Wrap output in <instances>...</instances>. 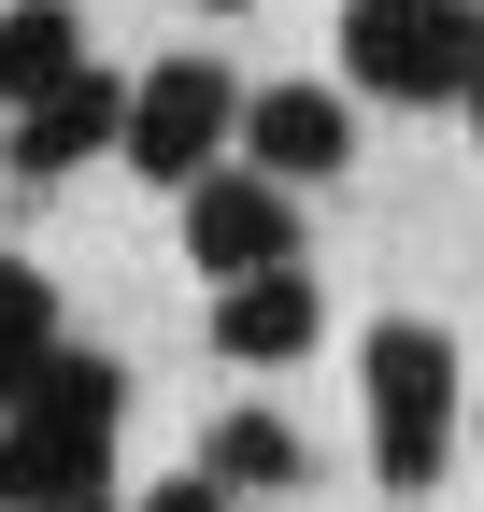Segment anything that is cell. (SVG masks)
Wrapping results in <instances>:
<instances>
[{"mask_svg":"<svg viewBox=\"0 0 484 512\" xmlns=\"http://www.w3.org/2000/svg\"><path fill=\"white\" fill-rule=\"evenodd\" d=\"M114 427H129V370L72 342L15 413H0V512H100Z\"/></svg>","mask_w":484,"mask_h":512,"instance_id":"6da1fadb","label":"cell"},{"mask_svg":"<svg viewBox=\"0 0 484 512\" xmlns=\"http://www.w3.org/2000/svg\"><path fill=\"white\" fill-rule=\"evenodd\" d=\"M356 399H371V484H399V498L442 484L470 399H456V342L428 328V313H385V328L356 342Z\"/></svg>","mask_w":484,"mask_h":512,"instance_id":"7a4b0ae2","label":"cell"},{"mask_svg":"<svg viewBox=\"0 0 484 512\" xmlns=\"http://www.w3.org/2000/svg\"><path fill=\"white\" fill-rule=\"evenodd\" d=\"M342 72L371 100H470L484 86V0H342Z\"/></svg>","mask_w":484,"mask_h":512,"instance_id":"3957f363","label":"cell"},{"mask_svg":"<svg viewBox=\"0 0 484 512\" xmlns=\"http://www.w3.org/2000/svg\"><path fill=\"white\" fill-rule=\"evenodd\" d=\"M242 114H257V86L214 72V57H157V72H129V171L143 185H214L242 157Z\"/></svg>","mask_w":484,"mask_h":512,"instance_id":"277c9868","label":"cell"},{"mask_svg":"<svg viewBox=\"0 0 484 512\" xmlns=\"http://www.w3.org/2000/svg\"><path fill=\"white\" fill-rule=\"evenodd\" d=\"M186 256H200L214 299L299 271V214H285V185H271V171H214V185H186Z\"/></svg>","mask_w":484,"mask_h":512,"instance_id":"5b68a950","label":"cell"},{"mask_svg":"<svg viewBox=\"0 0 484 512\" xmlns=\"http://www.w3.org/2000/svg\"><path fill=\"white\" fill-rule=\"evenodd\" d=\"M242 171L342 185V171H356V100H342V86H257V114H242Z\"/></svg>","mask_w":484,"mask_h":512,"instance_id":"8992f818","label":"cell"},{"mask_svg":"<svg viewBox=\"0 0 484 512\" xmlns=\"http://www.w3.org/2000/svg\"><path fill=\"white\" fill-rule=\"evenodd\" d=\"M100 143L129 157V72H100V57H86L57 100H29V114H15V143H0V157H15L29 185H57V171H86Z\"/></svg>","mask_w":484,"mask_h":512,"instance_id":"52a82bcc","label":"cell"},{"mask_svg":"<svg viewBox=\"0 0 484 512\" xmlns=\"http://www.w3.org/2000/svg\"><path fill=\"white\" fill-rule=\"evenodd\" d=\"M86 72V15L72 0H0V114H29Z\"/></svg>","mask_w":484,"mask_h":512,"instance_id":"ba28073f","label":"cell"},{"mask_svg":"<svg viewBox=\"0 0 484 512\" xmlns=\"http://www.w3.org/2000/svg\"><path fill=\"white\" fill-rule=\"evenodd\" d=\"M214 356H242V370H285V356H314V271L228 285V299H214Z\"/></svg>","mask_w":484,"mask_h":512,"instance_id":"9c48e42d","label":"cell"},{"mask_svg":"<svg viewBox=\"0 0 484 512\" xmlns=\"http://www.w3.org/2000/svg\"><path fill=\"white\" fill-rule=\"evenodd\" d=\"M57 356H72V328H57V285L29 271V256H0V413H15Z\"/></svg>","mask_w":484,"mask_h":512,"instance_id":"30bf717a","label":"cell"},{"mask_svg":"<svg viewBox=\"0 0 484 512\" xmlns=\"http://www.w3.org/2000/svg\"><path fill=\"white\" fill-rule=\"evenodd\" d=\"M200 470H214L228 498H271V484H299V427H285V413H228V427L200 441Z\"/></svg>","mask_w":484,"mask_h":512,"instance_id":"8fae6325","label":"cell"},{"mask_svg":"<svg viewBox=\"0 0 484 512\" xmlns=\"http://www.w3.org/2000/svg\"><path fill=\"white\" fill-rule=\"evenodd\" d=\"M143 512H228V484H214V470H186V484H157Z\"/></svg>","mask_w":484,"mask_h":512,"instance_id":"7c38bea8","label":"cell"},{"mask_svg":"<svg viewBox=\"0 0 484 512\" xmlns=\"http://www.w3.org/2000/svg\"><path fill=\"white\" fill-rule=\"evenodd\" d=\"M186 15H257V0H186Z\"/></svg>","mask_w":484,"mask_h":512,"instance_id":"4fadbf2b","label":"cell"},{"mask_svg":"<svg viewBox=\"0 0 484 512\" xmlns=\"http://www.w3.org/2000/svg\"><path fill=\"white\" fill-rule=\"evenodd\" d=\"M456 114H470V143H484V86H470V100H456Z\"/></svg>","mask_w":484,"mask_h":512,"instance_id":"5bb4252c","label":"cell"}]
</instances>
